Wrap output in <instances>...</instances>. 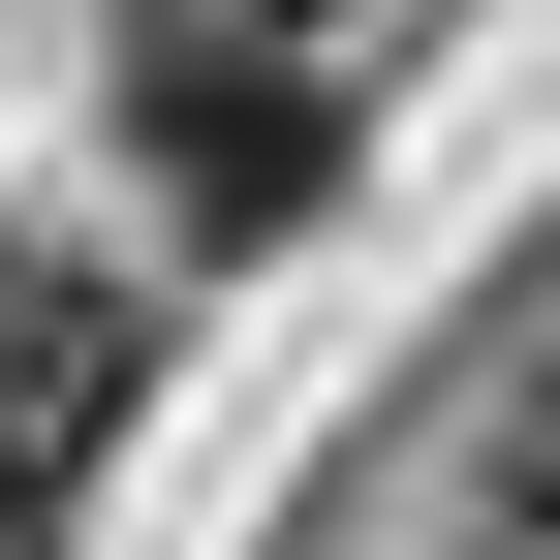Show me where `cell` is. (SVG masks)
I'll return each instance as SVG.
<instances>
[{"label": "cell", "mask_w": 560, "mask_h": 560, "mask_svg": "<svg viewBox=\"0 0 560 560\" xmlns=\"http://www.w3.org/2000/svg\"><path fill=\"white\" fill-rule=\"evenodd\" d=\"M0 560H62V499H32V467H0Z\"/></svg>", "instance_id": "obj_4"}, {"label": "cell", "mask_w": 560, "mask_h": 560, "mask_svg": "<svg viewBox=\"0 0 560 560\" xmlns=\"http://www.w3.org/2000/svg\"><path fill=\"white\" fill-rule=\"evenodd\" d=\"M499 529H529V560H560V374H529V405H499Z\"/></svg>", "instance_id": "obj_3"}, {"label": "cell", "mask_w": 560, "mask_h": 560, "mask_svg": "<svg viewBox=\"0 0 560 560\" xmlns=\"http://www.w3.org/2000/svg\"><path fill=\"white\" fill-rule=\"evenodd\" d=\"M249 32H312V0H249Z\"/></svg>", "instance_id": "obj_5"}, {"label": "cell", "mask_w": 560, "mask_h": 560, "mask_svg": "<svg viewBox=\"0 0 560 560\" xmlns=\"http://www.w3.org/2000/svg\"><path fill=\"white\" fill-rule=\"evenodd\" d=\"M125 405H156V280L62 249V219H0V467H32V499H94Z\"/></svg>", "instance_id": "obj_2"}, {"label": "cell", "mask_w": 560, "mask_h": 560, "mask_svg": "<svg viewBox=\"0 0 560 560\" xmlns=\"http://www.w3.org/2000/svg\"><path fill=\"white\" fill-rule=\"evenodd\" d=\"M342 156H374V94H342L312 32H249V0H156V62H125V187H156V249H312Z\"/></svg>", "instance_id": "obj_1"}]
</instances>
